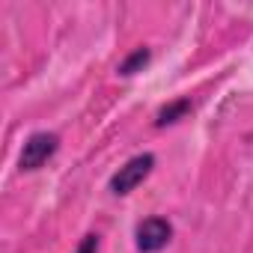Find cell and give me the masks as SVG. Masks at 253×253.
I'll list each match as a JSON object with an SVG mask.
<instances>
[{
    "label": "cell",
    "mask_w": 253,
    "mask_h": 253,
    "mask_svg": "<svg viewBox=\"0 0 253 253\" xmlns=\"http://www.w3.org/2000/svg\"><path fill=\"white\" fill-rule=\"evenodd\" d=\"M152 167H155V155L152 152H143V155H134L131 161H125L113 176H110V194H116V197H125V194H131L149 173H152Z\"/></svg>",
    "instance_id": "obj_1"
},
{
    "label": "cell",
    "mask_w": 253,
    "mask_h": 253,
    "mask_svg": "<svg viewBox=\"0 0 253 253\" xmlns=\"http://www.w3.org/2000/svg\"><path fill=\"white\" fill-rule=\"evenodd\" d=\"M60 149V137L54 131H36L24 140V149H21V158H18V167L21 170H39L42 164H48Z\"/></svg>",
    "instance_id": "obj_2"
},
{
    "label": "cell",
    "mask_w": 253,
    "mask_h": 253,
    "mask_svg": "<svg viewBox=\"0 0 253 253\" xmlns=\"http://www.w3.org/2000/svg\"><path fill=\"white\" fill-rule=\"evenodd\" d=\"M137 250L140 253H158V250H164L167 244H170V238H173V226H170V220H164V217H146L140 226H137Z\"/></svg>",
    "instance_id": "obj_3"
},
{
    "label": "cell",
    "mask_w": 253,
    "mask_h": 253,
    "mask_svg": "<svg viewBox=\"0 0 253 253\" xmlns=\"http://www.w3.org/2000/svg\"><path fill=\"white\" fill-rule=\"evenodd\" d=\"M188 113H191V98H176V101H170V104H164L158 110L155 125H158V128H164V125H173V122L185 119Z\"/></svg>",
    "instance_id": "obj_4"
},
{
    "label": "cell",
    "mask_w": 253,
    "mask_h": 253,
    "mask_svg": "<svg viewBox=\"0 0 253 253\" xmlns=\"http://www.w3.org/2000/svg\"><path fill=\"white\" fill-rule=\"evenodd\" d=\"M149 60H152V51H149V48H137L134 54H128V57L119 63V69H116V72H119L122 78H131V75L143 72V69L149 66Z\"/></svg>",
    "instance_id": "obj_5"
},
{
    "label": "cell",
    "mask_w": 253,
    "mask_h": 253,
    "mask_svg": "<svg viewBox=\"0 0 253 253\" xmlns=\"http://www.w3.org/2000/svg\"><path fill=\"white\" fill-rule=\"evenodd\" d=\"M75 253H98V235H95V232L84 235V241L78 244V250H75Z\"/></svg>",
    "instance_id": "obj_6"
}]
</instances>
